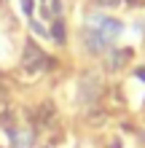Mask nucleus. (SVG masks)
I'll list each match as a JSON object with an SVG mask.
<instances>
[{
    "label": "nucleus",
    "instance_id": "1",
    "mask_svg": "<svg viewBox=\"0 0 145 148\" xmlns=\"http://www.w3.org/2000/svg\"><path fill=\"white\" fill-rule=\"evenodd\" d=\"M22 67H24V70H30V73H38V70H43V67H46V57H43V51H40L35 43H27V46H24Z\"/></svg>",
    "mask_w": 145,
    "mask_h": 148
},
{
    "label": "nucleus",
    "instance_id": "2",
    "mask_svg": "<svg viewBox=\"0 0 145 148\" xmlns=\"http://www.w3.org/2000/svg\"><path fill=\"white\" fill-rule=\"evenodd\" d=\"M94 32H99L105 43H113V40L124 32V24L118 22V19H113V16H102V19H99V24L94 27Z\"/></svg>",
    "mask_w": 145,
    "mask_h": 148
},
{
    "label": "nucleus",
    "instance_id": "3",
    "mask_svg": "<svg viewBox=\"0 0 145 148\" xmlns=\"http://www.w3.org/2000/svg\"><path fill=\"white\" fill-rule=\"evenodd\" d=\"M78 92H81V100L83 102H91L99 94V78L94 73H86L81 78V84H78Z\"/></svg>",
    "mask_w": 145,
    "mask_h": 148
},
{
    "label": "nucleus",
    "instance_id": "4",
    "mask_svg": "<svg viewBox=\"0 0 145 148\" xmlns=\"http://www.w3.org/2000/svg\"><path fill=\"white\" fill-rule=\"evenodd\" d=\"M83 40H86V49L91 51V54H102L110 43H105L102 40V35L99 32H94V30H83Z\"/></svg>",
    "mask_w": 145,
    "mask_h": 148
},
{
    "label": "nucleus",
    "instance_id": "5",
    "mask_svg": "<svg viewBox=\"0 0 145 148\" xmlns=\"http://www.w3.org/2000/svg\"><path fill=\"white\" fill-rule=\"evenodd\" d=\"M11 145L14 148H30L32 145V132L30 129H11Z\"/></svg>",
    "mask_w": 145,
    "mask_h": 148
},
{
    "label": "nucleus",
    "instance_id": "6",
    "mask_svg": "<svg viewBox=\"0 0 145 148\" xmlns=\"http://www.w3.org/2000/svg\"><path fill=\"white\" fill-rule=\"evenodd\" d=\"M129 54H132L129 49L110 51V57H108V67H110V70H118V67H124V65H126V59H129Z\"/></svg>",
    "mask_w": 145,
    "mask_h": 148
},
{
    "label": "nucleus",
    "instance_id": "7",
    "mask_svg": "<svg viewBox=\"0 0 145 148\" xmlns=\"http://www.w3.org/2000/svg\"><path fill=\"white\" fill-rule=\"evenodd\" d=\"M48 35H51V38H54L57 43H65V24H62V22H59V19H57L54 24H51V32H48Z\"/></svg>",
    "mask_w": 145,
    "mask_h": 148
},
{
    "label": "nucleus",
    "instance_id": "8",
    "mask_svg": "<svg viewBox=\"0 0 145 148\" xmlns=\"http://www.w3.org/2000/svg\"><path fill=\"white\" fill-rule=\"evenodd\" d=\"M59 14H62V3H59V0H48L46 16H51V19H59Z\"/></svg>",
    "mask_w": 145,
    "mask_h": 148
},
{
    "label": "nucleus",
    "instance_id": "9",
    "mask_svg": "<svg viewBox=\"0 0 145 148\" xmlns=\"http://www.w3.org/2000/svg\"><path fill=\"white\" fill-rule=\"evenodd\" d=\"M30 30H32V32H35V35H43V38L48 35V30H46V27H43V24H40V22H35V19H32V22H30Z\"/></svg>",
    "mask_w": 145,
    "mask_h": 148
},
{
    "label": "nucleus",
    "instance_id": "10",
    "mask_svg": "<svg viewBox=\"0 0 145 148\" xmlns=\"http://www.w3.org/2000/svg\"><path fill=\"white\" fill-rule=\"evenodd\" d=\"M32 11H35V0H22V14L32 16Z\"/></svg>",
    "mask_w": 145,
    "mask_h": 148
},
{
    "label": "nucleus",
    "instance_id": "11",
    "mask_svg": "<svg viewBox=\"0 0 145 148\" xmlns=\"http://www.w3.org/2000/svg\"><path fill=\"white\" fill-rule=\"evenodd\" d=\"M134 75H137L140 81H145V67H137V70H134Z\"/></svg>",
    "mask_w": 145,
    "mask_h": 148
},
{
    "label": "nucleus",
    "instance_id": "12",
    "mask_svg": "<svg viewBox=\"0 0 145 148\" xmlns=\"http://www.w3.org/2000/svg\"><path fill=\"white\" fill-rule=\"evenodd\" d=\"M97 3H102V5H110V3H118V0H97Z\"/></svg>",
    "mask_w": 145,
    "mask_h": 148
},
{
    "label": "nucleus",
    "instance_id": "13",
    "mask_svg": "<svg viewBox=\"0 0 145 148\" xmlns=\"http://www.w3.org/2000/svg\"><path fill=\"white\" fill-rule=\"evenodd\" d=\"M110 148H121V145H118V143H113V145H110Z\"/></svg>",
    "mask_w": 145,
    "mask_h": 148
},
{
    "label": "nucleus",
    "instance_id": "14",
    "mask_svg": "<svg viewBox=\"0 0 145 148\" xmlns=\"http://www.w3.org/2000/svg\"><path fill=\"white\" fill-rule=\"evenodd\" d=\"M126 3H132V5H134V3H137V0H126Z\"/></svg>",
    "mask_w": 145,
    "mask_h": 148
}]
</instances>
